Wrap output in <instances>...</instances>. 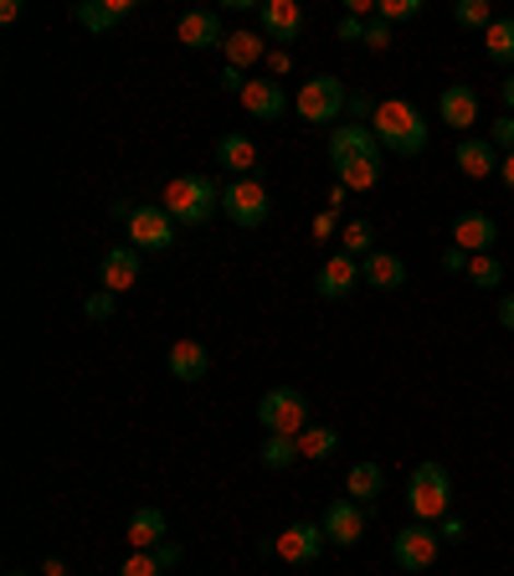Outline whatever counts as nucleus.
<instances>
[{
    "instance_id": "31",
    "label": "nucleus",
    "mask_w": 514,
    "mask_h": 576,
    "mask_svg": "<svg viewBox=\"0 0 514 576\" xmlns=\"http://www.w3.org/2000/svg\"><path fill=\"white\" fill-rule=\"evenodd\" d=\"M453 21L468 26V32H489L499 16H494V5H489V0H458V5H453Z\"/></svg>"
},
{
    "instance_id": "12",
    "label": "nucleus",
    "mask_w": 514,
    "mask_h": 576,
    "mask_svg": "<svg viewBox=\"0 0 514 576\" xmlns=\"http://www.w3.org/2000/svg\"><path fill=\"white\" fill-rule=\"evenodd\" d=\"M494 242H499V221L489 211H458L453 217V247H463L468 257L489 253Z\"/></svg>"
},
{
    "instance_id": "32",
    "label": "nucleus",
    "mask_w": 514,
    "mask_h": 576,
    "mask_svg": "<svg viewBox=\"0 0 514 576\" xmlns=\"http://www.w3.org/2000/svg\"><path fill=\"white\" fill-rule=\"evenodd\" d=\"M468 278H474L479 288H499V284H504V263H499L494 253L468 257Z\"/></svg>"
},
{
    "instance_id": "37",
    "label": "nucleus",
    "mask_w": 514,
    "mask_h": 576,
    "mask_svg": "<svg viewBox=\"0 0 514 576\" xmlns=\"http://www.w3.org/2000/svg\"><path fill=\"white\" fill-rule=\"evenodd\" d=\"M308 232H314V238L319 242H329V238H340V211H319V217H314V227H308Z\"/></svg>"
},
{
    "instance_id": "50",
    "label": "nucleus",
    "mask_w": 514,
    "mask_h": 576,
    "mask_svg": "<svg viewBox=\"0 0 514 576\" xmlns=\"http://www.w3.org/2000/svg\"><path fill=\"white\" fill-rule=\"evenodd\" d=\"M5 576H26V572H5Z\"/></svg>"
},
{
    "instance_id": "42",
    "label": "nucleus",
    "mask_w": 514,
    "mask_h": 576,
    "mask_svg": "<svg viewBox=\"0 0 514 576\" xmlns=\"http://www.w3.org/2000/svg\"><path fill=\"white\" fill-rule=\"evenodd\" d=\"M154 561H160V566H165V572H171V566H180V545H175V541L154 545Z\"/></svg>"
},
{
    "instance_id": "24",
    "label": "nucleus",
    "mask_w": 514,
    "mask_h": 576,
    "mask_svg": "<svg viewBox=\"0 0 514 576\" xmlns=\"http://www.w3.org/2000/svg\"><path fill=\"white\" fill-rule=\"evenodd\" d=\"M124 541L135 545V551H154V545H165V515L154 505L135 509V520H129V530H124Z\"/></svg>"
},
{
    "instance_id": "35",
    "label": "nucleus",
    "mask_w": 514,
    "mask_h": 576,
    "mask_svg": "<svg viewBox=\"0 0 514 576\" xmlns=\"http://www.w3.org/2000/svg\"><path fill=\"white\" fill-rule=\"evenodd\" d=\"M376 108H381V103L371 99L365 88H360V93H350V103H344V114H350L355 124H365V129H371V119H376Z\"/></svg>"
},
{
    "instance_id": "22",
    "label": "nucleus",
    "mask_w": 514,
    "mask_h": 576,
    "mask_svg": "<svg viewBox=\"0 0 514 576\" xmlns=\"http://www.w3.org/2000/svg\"><path fill=\"white\" fill-rule=\"evenodd\" d=\"M165 366H171V376L175 381H201L206 371H211V356H206V345L201 339H175L171 345V360H165Z\"/></svg>"
},
{
    "instance_id": "40",
    "label": "nucleus",
    "mask_w": 514,
    "mask_h": 576,
    "mask_svg": "<svg viewBox=\"0 0 514 576\" xmlns=\"http://www.w3.org/2000/svg\"><path fill=\"white\" fill-rule=\"evenodd\" d=\"M262 62H268V72H273V78H289V72H293V57H289L283 47H278V51H268Z\"/></svg>"
},
{
    "instance_id": "48",
    "label": "nucleus",
    "mask_w": 514,
    "mask_h": 576,
    "mask_svg": "<svg viewBox=\"0 0 514 576\" xmlns=\"http://www.w3.org/2000/svg\"><path fill=\"white\" fill-rule=\"evenodd\" d=\"M499 99H504V108H510V114H514V72H510V78H504V88H499Z\"/></svg>"
},
{
    "instance_id": "46",
    "label": "nucleus",
    "mask_w": 514,
    "mask_h": 576,
    "mask_svg": "<svg viewBox=\"0 0 514 576\" xmlns=\"http://www.w3.org/2000/svg\"><path fill=\"white\" fill-rule=\"evenodd\" d=\"M499 324H504V330H514V293H504V299H499Z\"/></svg>"
},
{
    "instance_id": "41",
    "label": "nucleus",
    "mask_w": 514,
    "mask_h": 576,
    "mask_svg": "<svg viewBox=\"0 0 514 576\" xmlns=\"http://www.w3.org/2000/svg\"><path fill=\"white\" fill-rule=\"evenodd\" d=\"M340 42H365V21H360V16H344V21H340Z\"/></svg>"
},
{
    "instance_id": "6",
    "label": "nucleus",
    "mask_w": 514,
    "mask_h": 576,
    "mask_svg": "<svg viewBox=\"0 0 514 576\" xmlns=\"http://www.w3.org/2000/svg\"><path fill=\"white\" fill-rule=\"evenodd\" d=\"M268 211H273V196H268V186L257 175H242V181L222 186V217L232 227H262Z\"/></svg>"
},
{
    "instance_id": "5",
    "label": "nucleus",
    "mask_w": 514,
    "mask_h": 576,
    "mask_svg": "<svg viewBox=\"0 0 514 576\" xmlns=\"http://www.w3.org/2000/svg\"><path fill=\"white\" fill-rule=\"evenodd\" d=\"M257 423L268 427V433L299 438V433L308 427V402H304V391H293V387L262 391V402H257Z\"/></svg>"
},
{
    "instance_id": "18",
    "label": "nucleus",
    "mask_w": 514,
    "mask_h": 576,
    "mask_svg": "<svg viewBox=\"0 0 514 576\" xmlns=\"http://www.w3.org/2000/svg\"><path fill=\"white\" fill-rule=\"evenodd\" d=\"M242 108L253 114V119H278L283 108H289V93H283V83L278 78H247V88H242Z\"/></svg>"
},
{
    "instance_id": "44",
    "label": "nucleus",
    "mask_w": 514,
    "mask_h": 576,
    "mask_svg": "<svg viewBox=\"0 0 514 576\" xmlns=\"http://www.w3.org/2000/svg\"><path fill=\"white\" fill-rule=\"evenodd\" d=\"M222 88H226V93H237V99H242V88H247V78H242V68H222Z\"/></svg>"
},
{
    "instance_id": "10",
    "label": "nucleus",
    "mask_w": 514,
    "mask_h": 576,
    "mask_svg": "<svg viewBox=\"0 0 514 576\" xmlns=\"http://www.w3.org/2000/svg\"><path fill=\"white\" fill-rule=\"evenodd\" d=\"M360 278H365V273H360V257L335 247V253L319 263V273H314V288H319V299H344L350 288H360Z\"/></svg>"
},
{
    "instance_id": "4",
    "label": "nucleus",
    "mask_w": 514,
    "mask_h": 576,
    "mask_svg": "<svg viewBox=\"0 0 514 576\" xmlns=\"http://www.w3.org/2000/svg\"><path fill=\"white\" fill-rule=\"evenodd\" d=\"M407 509L422 520V526H432V520H447V509H453V479H447L443 463H417L407 479Z\"/></svg>"
},
{
    "instance_id": "23",
    "label": "nucleus",
    "mask_w": 514,
    "mask_h": 576,
    "mask_svg": "<svg viewBox=\"0 0 514 576\" xmlns=\"http://www.w3.org/2000/svg\"><path fill=\"white\" fill-rule=\"evenodd\" d=\"M217 165L232 170V181L253 175V170H257V145H253V135H222V145H217Z\"/></svg>"
},
{
    "instance_id": "3",
    "label": "nucleus",
    "mask_w": 514,
    "mask_h": 576,
    "mask_svg": "<svg viewBox=\"0 0 514 576\" xmlns=\"http://www.w3.org/2000/svg\"><path fill=\"white\" fill-rule=\"evenodd\" d=\"M160 206H165V217L175 227H206L222 211V186L211 175H175L165 186V196H160Z\"/></svg>"
},
{
    "instance_id": "27",
    "label": "nucleus",
    "mask_w": 514,
    "mask_h": 576,
    "mask_svg": "<svg viewBox=\"0 0 514 576\" xmlns=\"http://www.w3.org/2000/svg\"><path fill=\"white\" fill-rule=\"evenodd\" d=\"M344 489L355 494V505H371V499L386 489V474H381V463H355V469L344 474Z\"/></svg>"
},
{
    "instance_id": "45",
    "label": "nucleus",
    "mask_w": 514,
    "mask_h": 576,
    "mask_svg": "<svg viewBox=\"0 0 514 576\" xmlns=\"http://www.w3.org/2000/svg\"><path fill=\"white\" fill-rule=\"evenodd\" d=\"M437 535H443V541H453V545H458L463 535H468V530H463V520H453V515H447V520H443V530H437Z\"/></svg>"
},
{
    "instance_id": "33",
    "label": "nucleus",
    "mask_w": 514,
    "mask_h": 576,
    "mask_svg": "<svg viewBox=\"0 0 514 576\" xmlns=\"http://www.w3.org/2000/svg\"><path fill=\"white\" fill-rule=\"evenodd\" d=\"M422 16V0H381L376 5V21H386V26H396V21H417Z\"/></svg>"
},
{
    "instance_id": "17",
    "label": "nucleus",
    "mask_w": 514,
    "mask_h": 576,
    "mask_svg": "<svg viewBox=\"0 0 514 576\" xmlns=\"http://www.w3.org/2000/svg\"><path fill=\"white\" fill-rule=\"evenodd\" d=\"M262 32L273 36V42H299L304 36V11H299V0H262Z\"/></svg>"
},
{
    "instance_id": "21",
    "label": "nucleus",
    "mask_w": 514,
    "mask_h": 576,
    "mask_svg": "<svg viewBox=\"0 0 514 576\" xmlns=\"http://www.w3.org/2000/svg\"><path fill=\"white\" fill-rule=\"evenodd\" d=\"M360 273H365V284L381 288V293H396V288L407 284V263L396 253H386V247H376V253L360 263Z\"/></svg>"
},
{
    "instance_id": "19",
    "label": "nucleus",
    "mask_w": 514,
    "mask_h": 576,
    "mask_svg": "<svg viewBox=\"0 0 514 576\" xmlns=\"http://www.w3.org/2000/svg\"><path fill=\"white\" fill-rule=\"evenodd\" d=\"M124 16H135V0H83V5H72V21L87 26V32H108Z\"/></svg>"
},
{
    "instance_id": "28",
    "label": "nucleus",
    "mask_w": 514,
    "mask_h": 576,
    "mask_svg": "<svg viewBox=\"0 0 514 576\" xmlns=\"http://www.w3.org/2000/svg\"><path fill=\"white\" fill-rule=\"evenodd\" d=\"M340 448V433L335 427H314L308 423L304 433H299V458H329Z\"/></svg>"
},
{
    "instance_id": "13",
    "label": "nucleus",
    "mask_w": 514,
    "mask_h": 576,
    "mask_svg": "<svg viewBox=\"0 0 514 576\" xmlns=\"http://www.w3.org/2000/svg\"><path fill=\"white\" fill-rule=\"evenodd\" d=\"M437 114H443L447 129H458V135H468L474 124H479V93L468 83H447L443 99H437Z\"/></svg>"
},
{
    "instance_id": "47",
    "label": "nucleus",
    "mask_w": 514,
    "mask_h": 576,
    "mask_svg": "<svg viewBox=\"0 0 514 576\" xmlns=\"http://www.w3.org/2000/svg\"><path fill=\"white\" fill-rule=\"evenodd\" d=\"M499 181L514 191V154H504V165H499Z\"/></svg>"
},
{
    "instance_id": "36",
    "label": "nucleus",
    "mask_w": 514,
    "mask_h": 576,
    "mask_svg": "<svg viewBox=\"0 0 514 576\" xmlns=\"http://www.w3.org/2000/svg\"><path fill=\"white\" fill-rule=\"evenodd\" d=\"M489 145L504 154H514V114H504V119H494V129H489Z\"/></svg>"
},
{
    "instance_id": "38",
    "label": "nucleus",
    "mask_w": 514,
    "mask_h": 576,
    "mask_svg": "<svg viewBox=\"0 0 514 576\" xmlns=\"http://www.w3.org/2000/svg\"><path fill=\"white\" fill-rule=\"evenodd\" d=\"M365 47L386 51V47H392V26H386V21H365Z\"/></svg>"
},
{
    "instance_id": "26",
    "label": "nucleus",
    "mask_w": 514,
    "mask_h": 576,
    "mask_svg": "<svg viewBox=\"0 0 514 576\" xmlns=\"http://www.w3.org/2000/svg\"><path fill=\"white\" fill-rule=\"evenodd\" d=\"M222 51H226V68H253V62L268 57V47H262V36L257 32H232Z\"/></svg>"
},
{
    "instance_id": "9",
    "label": "nucleus",
    "mask_w": 514,
    "mask_h": 576,
    "mask_svg": "<svg viewBox=\"0 0 514 576\" xmlns=\"http://www.w3.org/2000/svg\"><path fill=\"white\" fill-rule=\"evenodd\" d=\"M437 551H443V535H437L432 526H422V520L407 526L392 541V561L401 566V572H428L432 561H437Z\"/></svg>"
},
{
    "instance_id": "20",
    "label": "nucleus",
    "mask_w": 514,
    "mask_h": 576,
    "mask_svg": "<svg viewBox=\"0 0 514 576\" xmlns=\"http://www.w3.org/2000/svg\"><path fill=\"white\" fill-rule=\"evenodd\" d=\"M453 160H458V170L468 175V181H489V175H499V165H504L489 139H463Z\"/></svg>"
},
{
    "instance_id": "49",
    "label": "nucleus",
    "mask_w": 514,
    "mask_h": 576,
    "mask_svg": "<svg viewBox=\"0 0 514 576\" xmlns=\"http://www.w3.org/2000/svg\"><path fill=\"white\" fill-rule=\"evenodd\" d=\"M42 576H68V566H62V561L51 556V561H47V566H42Z\"/></svg>"
},
{
    "instance_id": "8",
    "label": "nucleus",
    "mask_w": 514,
    "mask_h": 576,
    "mask_svg": "<svg viewBox=\"0 0 514 576\" xmlns=\"http://www.w3.org/2000/svg\"><path fill=\"white\" fill-rule=\"evenodd\" d=\"M129 247H139V253H171L175 221L165 217V206H135V217H129Z\"/></svg>"
},
{
    "instance_id": "34",
    "label": "nucleus",
    "mask_w": 514,
    "mask_h": 576,
    "mask_svg": "<svg viewBox=\"0 0 514 576\" xmlns=\"http://www.w3.org/2000/svg\"><path fill=\"white\" fill-rule=\"evenodd\" d=\"M119 576H165V566L154 561V551H129L119 566Z\"/></svg>"
},
{
    "instance_id": "29",
    "label": "nucleus",
    "mask_w": 514,
    "mask_h": 576,
    "mask_svg": "<svg viewBox=\"0 0 514 576\" xmlns=\"http://www.w3.org/2000/svg\"><path fill=\"white\" fill-rule=\"evenodd\" d=\"M371 242H376L371 221H344V227H340V253H350V257H360V263H365V257L376 253Z\"/></svg>"
},
{
    "instance_id": "15",
    "label": "nucleus",
    "mask_w": 514,
    "mask_h": 576,
    "mask_svg": "<svg viewBox=\"0 0 514 576\" xmlns=\"http://www.w3.org/2000/svg\"><path fill=\"white\" fill-rule=\"evenodd\" d=\"M325 535H329V545H360V535H365V509H360L355 499H335V505L325 509Z\"/></svg>"
},
{
    "instance_id": "7",
    "label": "nucleus",
    "mask_w": 514,
    "mask_h": 576,
    "mask_svg": "<svg viewBox=\"0 0 514 576\" xmlns=\"http://www.w3.org/2000/svg\"><path fill=\"white\" fill-rule=\"evenodd\" d=\"M344 103H350V93H344L340 78H329V72H319V78H308L304 88H299V99H293V108L304 114L308 124H335L344 114Z\"/></svg>"
},
{
    "instance_id": "25",
    "label": "nucleus",
    "mask_w": 514,
    "mask_h": 576,
    "mask_svg": "<svg viewBox=\"0 0 514 576\" xmlns=\"http://www.w3.org/2000/svg\"><path fill=\"white\" fill-rule=\"evenodd\" d=\"M483 57L499 62V68H510L514 62V16H499L489 32H483Z\"/></svg>"
},
{
    "instance_id": "2",
    "label": "nucleus",
    "mask_w": 514,
    "mask_h": 576,
    "mask_svg": "<svg viewBox=\"0 0 514 576\" xmlns=\"http://www.w3.org/2000/svg\"><path fill=\"white\" fill-rule=\"evenodd\" d=\"M371 135L381 139V150L386 154H422L428 150V119H422V108L407 99H386L376 108V119H371Z\"/></svg>"
},
{
    "instance_id": "30",
    "label": "nucleus",
    "mask_w": 514,
    "mask_h": 576,
    "mask_svg": "<svg viewBox=\"0 0 514 576\" xmlns=\"http://www.w3.org/2000/svg\"><path fill=\"white\" fill-rule=\"evenodd\" d=\"M293 463H299V438L268 433V442H262V469H293Z\"/></svg>"
},
{
    "instance_id": "39",
    "label": "nucleus",
    "mask_w": 514,
    "mask_h": 576,
    "mask_svg": "<svg viewBox=\"0 0 514 576\" xmlns=\"http://www.w3.org/2000/svg\"><path fill=\"white\" fill-rule=\"evenodd\" d=\"M114 299H119V293H108V288H98V293L87 299V320H108V314H114Z\"/></svg>"
},
{
    "instance_id": "1",
    "label": "nucleus",
    "mask_w": 514,
    "mask_h": 576,
    "mask_svg": "<svg viewBox=\"0 0 514 576\" xmlns=\"http://www.w3.org/2000/svg\"><path fill=\"white\" fill-rule=\"evenodd\" d=\"M381 160H386V150H381V139L365 124H340L329 135V165H335L344 191L381 186Z\"/></svg>"
},
{
    "instance_id": "16",
    "label": "nucleus",
    "mask_w": 514,
    "mask_h": 576,
    "mask_svg": "<svg viewBox=\"0 0 514 576\" xmlns=\"http://www.w3.org/2000/svg\"><path fill=\"white\" fill-rule=\"evenodd\" d=\"M139 268H144V263H139V247H108L98 278L108 293H129V288L139 284Z\"/></svg>"
},
{
    "instance_id": "43",
    "label": "nucleus",
    "mask_w": 514,
    "mask_h": 576,
    "mask_svg": "<svg viewBox=\"0 0 514 576\" xmlns=\"http://www.w3.org/2000/svg\"><path fill=\"white\" fill-rule=\"evenodd\" d=\"M443 268L447 273H468V253H463V247H443Z\"/></svg>"
},
{
    "instance_id": "11",
    "label": "nucleus",
    "mask_w": 514,
    "mask_h": 576,
    "mask_svg": "<svg viewBox=\"0 0 514 576\" xmlns=\"http://www.w3.org/2000/svg\"><path fill=\"white\" fill-rule=\"evenodd\" d=\"M325 526H314V520H299V526H289L283 535H278V561H289V566H308V561L325 551Z\"/></svg>"
},
{
    "instance_id": "14",
    "label": "nucleus",
    "mask_w": 514,
    "mask_h": 576,
    "mask_svg": "<svg viewBox=\"0 0 514 576\" xmlns=\"http://www.w3.org/2000/svg\"><path fill=\"white\" fill-rule=\"evenodd\" d=\"M175 36H180V47H190V51L226 47V32H222V16H217V11H186L180 26H175Z\"/></svg>"
}]
</instances>
